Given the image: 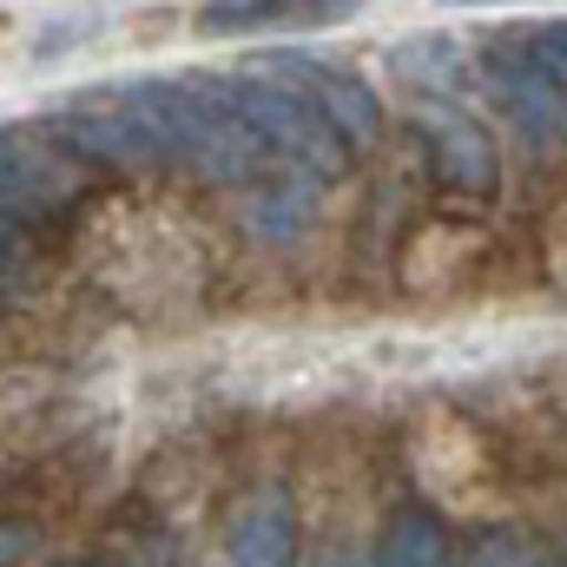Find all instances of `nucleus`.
Segmentation results:
<instances>
[{"label": "nucleus", "instance_id": "4468645a", "mask_svg": "<svg viewBox=\"0 0 567 567\" xmlns=\"http://www.w3.org/2000/svg\"><path fill=\"white\" fill-rule=\"evenodd\" d=\"M20 555H33V535L27 528H0V561H20Z\"/></svg>", "mask_w": 567, "mask_h": 567}, {"label": "nucleus", "instance_id": "6e6552de", "mask_svg": "<svg viewBox=\"0 0 567 567\" xmlns=\"http://www.w3.org/2000/svg\"><path fill=\"white\" fill-rule=\"evenodd\" d=\"M297 548V522H290V502L284 495H258L231 515L225 528V555L231 561H251V567H271V561H290Z\"/></svg>", "mask_w": 567, "mask_h": 567}, {"label": "nucleus", "instance_id": "0eeeda50", "mask_svg": "<svg viewBox=\"0 0 567 567\" xmlns=\"http://www.w3.org/2000/svg\"><path fill=\"white\" fill-rule=\"evenodd\" d=\"M423 145L429 165L442 185H462V192H495V145L475 120L462 113H423Z\"/></svg>", "mask_w": 567, "mask_h": 567}, {"label": "nucleus", "instance_id": "f257e3e1", "mask_svg": "<svg viewBox=\"0 0 567 567\" xmlns=\"http://www.w3.org/2000/svg\"><path fill=\"white\" fill-rule=\"evenodd\" d=\"M113 93L152 126V140L165 145V165H198L218 185L265 178L271 145L245 126L225 80H140V86H113Z\"/></svg>", "mask_w": 567, "mask_h": 567}, {"label": "nucleus", "instance_id": "7ed1b4c3", "mask_svg": "<svg viewBox=\"0 0 567 567\" xmlns=\"http://www.w3.org/2000/svg\"><path fill=\"white\" fill-rule=\"evenodd\" d=\"M225 93H231V106L245 113V126L271 145V158H284V165H310V172H323V178L343 165L350 145L337 140V126H330L290 80L251 66V80H225Z\"/></svg>", "mask_w": 567, "mask_h": 567}, {"label": "nucleus", "instance_id": "423d86ee", "mask_svg": "<svg viewBox=\"0 0 567 567\" xmlns=\"http://www.w3.org/2000/svg\"><path fill=\"white\" fill-rule=\"evenodd\" d=\"M488 93H495V106L508 113V126L535 145V152H548V145L567 140V100L555 93V80L528 53L495 47L488 53Z\"/></svg>", "mask_w": 567, "mask_h": 567}, {"label": "nucleus", "instance_id": "1a4fd4ad", "mask_svg": "<svg viewBox=\"0 0 567 567\" xmlns=\"http://www.w3.org/2000/svg\"><path fill=\"white\" fill-rule=\"evenodd\" d=\"M350 0H205V33H258V27H317Z\"/></svg>", "mask_w": 567, "mask_h": 567}, {"label": "nucleus", "instance_id": "39448f33", "mask_svg": "<svg viewBox=\"0 0 567 567\" xmlns=\"http://www.w3.org/2000/svg\"><path fill=\"white\" fill-rule=\"evenodd\" d=\"M258 73H278L290 80L330 126H337V140L350 145V152H363V145H377L383 133V106H377V93L363 86V80H350V73H337V66H323V60H297V53H271V60H258Z\"/></svg>", "mask_w": 567, "mask_h": 567}, {"label": "nucleus", "instance_id": "20e7f679", "mask_svg": "<svg viewBox=\"0 0 567 567\" xmlns=\"http://www.w3.org/2000/svg\"><path fill=\"white\" fill-rule=\"evenodd\" d=\"M47 133L66 145L73 158H86V165H113V172H145V165H165V145L152 140V126H145L140 113L120 100V93H106V106H73V113H53L47 120Z\"/></svg>", "mask_w": 567, "mask_h": 567}, {"label": "nucleus", "instance_id": "ddd939ff", "mask_svg": "<svg viewBox=\"0 0 567 567\" xmlns=\"http://www.w3.org/2000/svg\"><path fill=\"white\" fill-rule=\"evenodd\" d=\"M20 265H27V251H20V238L7 231V218H0V290L20 278Z\"/></svg>", "mask_w": 567, "mask_h": 567}, {"label": "nucleus", "instance_id": "9d476101", "mask_svg": "<svg viewBox=\"0 0 567 567\" xmlns=\"http://www.w3.org/2000/svg\"><path fill=\"white\" fill-rule=\"evenodd\" d=\"M317 192H323V172H310V165H284L271 178H258V192H251L258 231H265V238H290L297 225H310Z\"/></svg>", "mask_w": 567, "mask_h": 567}, {"label": "nucleus", "instance_id": "f8f14e48", "mask_svg": "<svg viewBox=\"0 0 567 567\" xmlns=\"http://www.w3.org/2000/svg\"><path fill=\"white\" fill-rule=\"evenodd\" d=\"M528 60L555 80V93L567 100V20H555L548 33H535V40H528Z\"/></svg>", "mask_w": 567, "mask_h": 567}, {"label": "nucleus", "instance_id": "f03ea898", "mask_svg": "<svg viewBox=\"0 0 567 567\" xmlns=\"http://www.w3.org/2000/svg\"><path fill=\"white\" fill-rule=\"evenodd\" d=\"M86 192V158L40 126H0V218L7 225H47Z\"/></svg>", "mask_w": 567, "mask_h": 567}, {"label": "nucleus", "instance_id": "2eb2a0df", "mask_svg": "<svg viewBox=\"0 0 567 567\" xmlns=\"http://www.w3.org/2000/svg\"><path fill=\"white\" fill-rule=\"evenodd\" d=\"M449 7H502V0H449Z\"/></svg>", "mask_w": 567, "mask_h": 567}, {"label": "nucleus", "instance_id": "9b49d317", "mask_svg": "<svg viewBox=\"0 0 567 567\" xmlns=\"http://www.w3.org/2000/svg\"><path fill=\"white\" fill-rule=\"evenodd\" d=\"M442 555H449V535H442L429 515H416V508H410V515H396V522H390V535H383V548H377V561H390V567H396V561L429 567V561H442Z\"/></svg>", "mask_w": 567, "mask_h": 567}]
</instances>
